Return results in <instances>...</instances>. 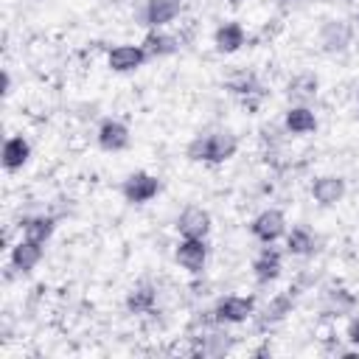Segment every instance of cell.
Here are the masks:
<instances>
[{"label": "cell", "mask_w": 359, "mask_h": 359, "mask_svg": "<svg viewBox=\"0 0 359 359\" xmlns=\"http://www.w3.org/2000/svg\"><path fill=\"white\" fill-rule=\"evenodd\" d=\"M236 151V137L230 132H219V135H208V137H199L194 146H191V157L194 160H227L230 154Z\"/></svg>", "instance_id": "obj_1"}, {"label": "cell", "mask_w": 359, "mask_h": 359, "mask_svg": "<svg viewBox=\"0 0 359 359\" xmlns=\"http://www.w3.org/2000/svg\"><path fill=\"white\" fill-rule=\"evenodd\" d=\"M157 180L151 177V174H132L129 180H126V185H123V194H126V199L129 202H149L154 194H157Z\"/></svg>", "instance_id": "obj_2"}, {"label": "cell", "mask_w": 359, "mask_h": 359, "mask_svg": "<svg viewBox=\"0 0 359 359\" xmlns=\"http://www.w3.org/2000/svg\"><path fill=\"white\" fill-rule=\"evenodd\" d=\"M177 227H180V233H182L185 238H202V236L208 233V227H210V216H208L202 208H188V210L180 216Z\"/></svg>", "instance_id": "obj_3"}, {"label": "cell", "mask_w": 359, "mask_h": 359, "mask_svg": "<svg viewBox=\"0 0 359 359\" xmlns=\"http://www.w3.org/2000/svg\"><path fill=\"white\" fill-rule=\"evenodd\" d=\"M205 244L202 238H185L180 247H177V261L188 269V272H199L205 266Z\"/></svg>", "instance_id": "obj_4"}, {"label": "cell", "mask_w": 359, "mask_h": 359, "mask_svg": "<svg viewBox=\"0 0 359 359\" xmlns=\"http://www.w3.org/2000/svg\"><path fill=\"white\" fill-rule=\"evenodd\" d=\"M283 213L280 210H264L255 222H252V233L261 238V241H275L280 233H283Z\"/></svg>", "instance_id": "obj_5"}, {"label": "cell", "mask_w": 359, "mask_h": 359, "mask_svg": "<svg viewBox=\"0 0 359 359\" xmlns=\"http://www.w3.org/2000/svg\"><path fill=\"white\" fill-rule=\"evenodd\" d=\"M146 50L137 48V45H121L109 53V67L118 70V73H126V70H135L140 62H143Z\"/></svg>", "instance_id": "obj_6"}, {"label": "cell", "mask_w": 359, "mask_h": 359, "mask_svg": "<svg viewBox=\"0 0 359 359\" xmlns=\"http://www.w3.org/2000/svg\"><path fill=\"white\" fill-rule=\"evenodd\" d=\"M216 314L227 323H241L252 314V300L250 297H224L216 309Z\"/></svg>", "instance_id": "obj_7"}, {"label": "cell", "mask_w": 359, "mask_h": 359, "mask_svg": "<svg viewBox=\"0 0 359 359\" xmlns=\"http://www.w3.org/2000/svg\"><path fill=\"white\" fill-rule=\"evenodd\" d=\"M98 140H101L104 149L118 151V149H123V146L129 143V132H126L123 123H118V121H107V123L101 126V132H98Z\"/></svg>", "instance_id": "obj_8"}, {"label": "cell", "mask_w": 359, "mask_h": 359, "mask_svg": "<svg viewBox=\"0 0 359 359\" xmlns=\"http://www.w3.org/2000/svg\"><path fill=\"white\" fill-rule=\"evenodd\" d=\"M244 45V31L238 22H224L219 31H216V48L222 53H233Z\"/></svg>", "instance_id": "obj_9"}, {"label": "cell", "mask_w": 359, "mask_h": 359, "mask_svg": "<svg viewBox=\"0 0 359 359\" xmlns=\"http://www.w3.org/2000/svg\"><path fill=\"white\" fill-rule=\"evenodd\" d=\"M311 191H314V199H317V202H323V205H334L337 199H342L345 185H342L339 177H323V180L314 182Z\"/></svg>", "instance_id": "obj_10"}, {"label": "cell", "mask_w": 359, "mask_h": 359, "mask_svg": "<svg viewBox=\"0 0 359 359\" xmlns=\"http://www.w3.org/2000/svg\"><path fill=\"white\" fill-rule=\"evenodd\" d=\"M180 11V0H151L149 3V22L151 25H163L171 22Z\"/></svg>", "instance_id": "obj_11"}, {"label": "cell", "mask_w": 359, "mask_h": 359, "mask_svg": "<svg viewBox=\"0 0 359 359\" xmlns=\"http://www.w3.org/2000/svg\"><path fill=\"white\" fill-rule=\"evenodd\" d=\"M25 160H28V143L22 137L6 140V146H3V163H6V168H20Z\"/></svg>", "instance_id": "obj_12"}, {"label": "cell", "mask_w": 359, "mask_h": 359, "mask_svg": "<svg viewBox=\"0 0 359 359\" xmlns=\"http://www.w3.org/2000/svg\"><path fill=\"white\" fill-rule=\"evenodd\" d=\"M286 126H289L292 132H297V135H306V132H311V129L317 126V121H314V112H311V109L294 107V109H289V115H286Z\"/></svg>", "instance_id": "obj_13"}, {"label": "cell", "mask_w": 359, "mask_h": 359, "mask_svg": "<svg viewBox=\"0 0 359 359\" xmlns=\"http://www.w3.org/2000/svg\"><path fill=\"white\" fill-rule=\"evenodd\" d=\"M42 258V250H39V244L36 241H20L17 247H14V264L20 266V269H31V266H36V261Z\"/></svg>", "instance_id": "obj_14"}, {"label": "cell", "mask_w": 359, "mask_h": 359, "mask_svg": "<svg viewBox=\"0 0 359 359\" xmlns=\"http://www.w3.org/2000/svg\"><path fill=\"white\" fill-rule=\"evenodd\" d=\"M143 50H146V56H163V53H171V50H174V39L165 36V34L151 31V34L146 36V42H143Z\"/></svg>", "instance_id": "obj_15"}, {"label": "cell", "mask_w": 359, "mask_h": 359, "mask_svg": "<svg viewBox=\"0 0 359 359\" xmlns=\"http://www.w3.org/2000/svg\"><path fill=\"white\" fill-rule=\"evenodd\" d=\"M314 93H317V79L314 76H300L289 84V95L297 98V101H309V98H314Z\"/></svg>", "instance_id": "obj_16"}, {"label": "cell", "mask_w": 359, "mask_h": 359, "mask_svg": "<svg viewBox=\"0 0 359 359\" xmlns=\"http://www.w3.org/2000/svg\"><path fill=\"white\" fill-rule=\"evenodd\" d=\"M278 272H280V258H278V252H264V255L258 258V264H255V275H258L261 280H272V278H278Z\"/></svg>", "instance_id": "obj_17"}, {"label": "cell", "mask_w": 359, "mask_h": 359, "mask_svg": "<svg viewBox=\"0 0 359 359\" xmlns=\"http://www.w3.org/2000/svg\"><path fill=\"white\" fill-rule=\"evenodd\" d=\"M50 219H34V222H28L25 224V236H28V241H36V244H42L48 236H50Z\"/></svg>", "instance_id": "obj_18"}, {"label": "cell", "mask_w": 359, "mask_h": 359, "mask_svg": "<svg viewBox=\"0 0 359 359\" xmlns=\"http://www.w3.org/2000/svg\"><path fill=\"white\" fill-rule=\"evenodd\" d=\"M286 244H289V252L303 255V252H309V250H311V236H309V230L297 227V230H292V233H289Z\"/></svg>", "instance_id": "obj_19"}, {"label": "cell", "mask_w": 359, "mask_h": 359, "mask_svg": "<svg viewBox=\"0 0 359 359\" xmlns=\"http://www.w3.org/2000/svg\"><path fill=\"white\" fill-rule=\"evenodd\" d=\"M149 303H151V292H149V289H140L137 294H132V297H129V306H132L135 311H143Z\"/></svg>", "instance_id": "obj_20"}, {"label": "cell", "mask_w": 359, "mask_h": 359, "mask_svg": "<svg viewBox=\"0 0 359 359\" xmlns=\"http://www.w3.org/2000/svg\"><path fill=\"white\" fill-rule=\"evenodd\" d=\"M348 337H351V342H356V345H359V320H353V323H351Z\"/></svg>", "instance_id": "obj_21"}]
</instances>
